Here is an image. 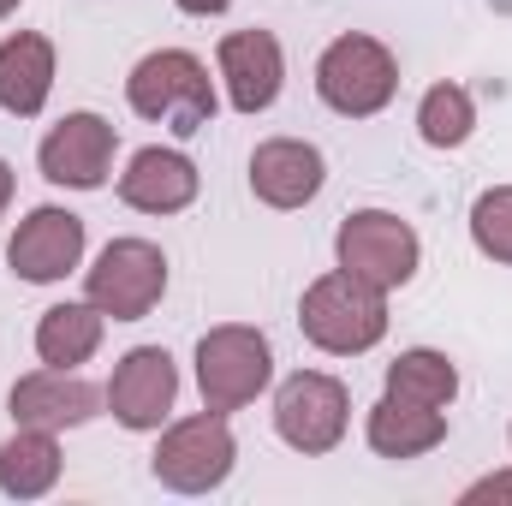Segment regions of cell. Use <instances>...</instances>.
<instances>
[{"label": "cell", "mask_w": 512, "mask_h": 506, "mask_svg": "<svg viewBox=\"0 0 512 506\" xmlns=\"http://www.w3.org/2000/svg\"><path fill=\"white\" fill-rule=\"evenodd\" d=\"M102 399H108V393H96L78 370H54V364H48V370H36V376H24L12 387V423H18V429H48V435H60V429L90 423V417L102 411Z\"/></svg>", "instance_id": "4fadbf2b"}, {"label": "cell", "mask_w": 512, "mask_h": 506, "mask_svg": "<svg viewBox=\"0 0 512 506\" xmlns=\"http://www.w3.org/2000/svg\"><path fill=\"white\" fill-rule=\"evenodd\" d=\"M173 399H179V370L167 358V346H131L126 358L114 364L108 381V411L126 423V429H161L173 417Z\"/></svg>", "instance_id": "8fae6325"}, {"label": "cell", "mask_w": 512, "mask_h": 506, "mask_svg": "<svg viewBox=\"0 0 512 506\" xmlns=\"http://www.w3.org/2000/svg\"><path fill=\"white\" fill-rule=\"evenodd\" d=\"M6 203H12V167L0 161V215H6Z\"/></svg>", "instance_id": "d4e9b609"}, {"label": "cell", "mask_w": 512, "mask_h": 506, "mask_svg": "<svg viewBox=\"0 0 512 506\" xmlns=\"http://www.w3.org/2000/svg\"><path fill=\"white\" fill-rule=\"evenodd\" d=\"M364 435H370V447H376L382 459H423V453H435V447L447 441V411L382 393V399L370 405V429H364Z\"/></svg>", "instance_id": "e0dca14e"}, {"label": "cell", "mask_w": 512, "mask_h": 506, "mask_svg": "<svg viewBox=\"0 0 512 506\" xmlns=\"http://www.w3.org/2000/svg\"><path fill=\"white\" fill-rule=\"evenodd\" d=\"M477 501H512V471H495V477L471 483L465 489V506H477Z\"/></svg>", "instance_id": "603a6c76"}, {"label": "cell", "mask_w": 512, "mask_h": 506, "mask_svg": "<svg viewBox=\"0 0 512 506\" xmlns=\"http://www.w3.org/2000/svg\"><path fill=\"white\" fill-rule=\"evenodd\" d=\"M417 131H423L429 149H459V143L477 131V102H471V90H465V84H435V90H423V102H417Z\"/></svg>", "instance_id": "44dd1931"}, {"label": "cell", "mask_w": 512, "mask_h": 506, "mask_svg": "<svg viewBox=\"0 0 512 506\" xmlns=\"http://www.w3.org/2000/svg\"><path fill=\"white\" fill-rule=\"evenodd\" d=\"M346 423H352V393L346 381L322 376V370H298V376L280 381L274 393V429L292 453L316 459V453H334L346 441Z\"/></svg>", "instance_id": "8992f818"}, {"label": "cell", "mask_w": 512, "mask_h": 506, "mask_svg": "<svg viewBox=\"0 0 512 506\" xmlns=\"http://www.w3.org/2000/svg\"><path fill=\"white\" fill-rule=\"evenodd\" d=\"M334 256H340L346 274H358V280L393 292V286H405V280L417 274L423 245H417V227H411V221H399V215H387V209H358V215L340 221Z\"/></svg>", "instance_id": "52a82bcc"}, {"label": "cell", "mask_w": 512, "mask_h": 506, "mask_svg": "<svg viewBox=\"0 0 512 506\" xmlns=\"http://www.w3.org/2000/svg\"><path fill=\"white\" fill-rule=\"evenodd\" d=\"M268 376H274V352L245 322H221V328H209L197 340V387H203L209 411L251 405L256 393L268 387Z\"/></svg>", "instance_id": "5b68a950"}, {"label": "cell", "mask_w": 512, "mask_h": 506, "mask_svg": "<svg viewBox=\"0 0 512 506\" xmlns=\"http://www.w3.org/2000/svg\"><path fill=\"white\" fill-rule=\"evenodd\" d=\"M126 102L149 126H167L173 137H197L215 120V78L191 48H155L131 66Z\"/></svg>", "instance_id": "7a4b0ae2"}, {"label": "cell", "mask_w": 512, "mask_h": 506, "mask_svg": "<svg viewBox=\"0 0 512 506\" xmlns=\"http://www.w3.org/2000/svg\"><path fill=\"white\" fill-rule=\"evenodd\" d=\"M6 262H12V274L30 280V286L66 280V274L84 262V221H78L72 209H60V203L30 209V215L18 221L12 245H6Z\"/></svg>", "instance_id": "30bf717a"}, {"label": "cell", "mask_w": 512, "mask_h": 506, "mask_svg": "<svg viewBox=\"0 0 512 506\" xmlns=\"http://www.w3.org/2000/svg\"><path fill=\"white\" fill-rule=\"evenodd\" d=\"M114 149H120V131L108 126L102 114H66L60 126L42 137L36 161H42V179L48 185L102 191L108 185V167H114Z\"/></svg>", "instance_id": "9c48e42d"}, {"label": "cell", "mask_w": 512, "mask_h": 506, "mask_svg": "<svg viewBox=\"0 0 512 506\" xmlns=\"http://www.w3.org/2000/svg\"><path fill=\"white\" fill-rule=\"evenodd\" d=\"M197 185L203 179H197V161L191 155L149 143V149L131 155V167L120 173V203L137 209V215H179V209L197 203Z\"/></svg>", "instance_id": "9a60e30c"}, {"label": "cell", "mask_w": 512, "mask_h": 506, "mask_svg": "<svg viewBox=\"0 0 512 506\" xmlns=\"http://www.w3.org/2000/svg\"><path fill=\"white\" fill-rule=\"evenodd\" d=\"M215 66H221L227 102H233L239 114L274 108V96H280V84H286V54H280L274 30H233V36H221Z\"/></svg>", "instance_id": "7c38bea8"}, {"label": "cell", "mask_w": 512, "mask_h": 506, "mask_svg": "<svg viewBox=\"0 0 512 506\" xmlns=\"http://www.w3.org/2000/svg\"><path fill=\"white\" fill-rule=\"evenodd\" d=\"M102 328H108V316H102L90 298H84V304H54V310H42V322H36V358L54 364V370H78V364L96 358Z\"/></svg>", "instance_id": "ac0fdd59"}, {"label": "cell", "mask_w": 512, "mask_h": 506, "mask_svg": "<svg viewBox=\"0 0 512 506\" xmlns=\"http://www.w3.org/2000/svg\"><path fill=\"white\" fill-rule=\"evenodd\" d=\"M54 96V42L36 30H18L0 42V108L12 120H36Z\"/></svg>", "instance_id": "2e32d148"}, {"label": "cell", "mask_w": 512, "mask_h": 506, "mask_svg": "<svg viewBox=\"0 0 512 506\" xmlns=\"http://www.w3.org/2000/svg\"><path fill=\"white\" fill-rule=\"evenodd\" d=\"M167 292V256L149 239H114L84 274V298L114 316V322H143Z\"/></svg>", "instance_id": "ba28073f"}, {"label": "cell", "mask_w": 512, "mask_h": 506, "mask_svg": "<svg viewBox=\"0 0 512 506\" xmlns=\"http://www.w3.org/2000/svg\"><path fill=\"white\" fill-rule=\"evenodd\" d=\"M387 393H393V399H411V405H435V411H447V405L459 399V370H453L447 352H435V346H411V352H399V358L387 364Z\"/></svg>", "instance_id": "ffe728a7"}, {"label": "cell", "mask_w": 512, "mask_h": 506, "mask_svg": "<svg viewBox=\"0 0 512 506\" xmlns=\"http://www.w3.org/2000/svg\"><path fill=\"white\" fill-rule=\"evenodd\" d=\"M322 179H328V161H322L316 143H304V137H268V143H256V155H251L256 203H268V209H304L322 191Z\"/></svg>", "instance_id": "5bb4252c"}, {"label": "cell", "mask_w": 512, "mask_h": 506, "mask_svg": "<svg viewBox=\"0 0 512 506\" xmlns=\"http://www.w3.org/2000/svg\"><path fill=\"white\" fill-rule=\"evenodd\" d=\"M179 12H191V18H215V12H227L233 0H173Z\"/></svg>", "instance_id": "cb8c5ba5"}, {"label": "cell", "mask_w": 512, "mask_h": 506, "mask_svg": "<svg viewBox=\"0 0 512 506\" xmlns=\"http://www.w3.org/2000/svg\"><path fill=\"white\" fill-rule=\"evenodd\" d=\"M233 465H239L233 423H227V411H209V405L197 417L167 423V435L155 441V459H149L155 483L173 495H209L233 477Z\"/></svg>", "instance_id": "3957f363"}, {"label": "cell", "mask_w": 512, "mask_h": 506, "mask_svg": "<svg viewBox=\"0 0 512 506\" xmlns=\"http://www.w3.org/2000/svg\"><path fill=\"white\" fill-rule=\"evenodd\" d=\"M298 328L316 352H334V358H358L370 346H382L387 334V292L346 274V268H328L322 280L304 286L298 298Z\"/></svg>", "instance_id": "6da1fadb"}, {"label": "cell", "mask_w": 512, "mask_h": 506, "mask_svg": "<svg viewBox=\"0 0 512 506\" xmlns=\"http://www.w3.org/2000/svg\"><path fill=\"white\" fill-rule=\"evenodd\" d=\"M393 90H399V60H393L387 42L364 36V30L334 36L322 48V60H316V96L334 114H346V120L382 114L387 102H393Z\"/></svg>", "instance_id": "277c9868"}, {"label": "cell", "mask_w": 512, "mask_h": 506, "mask_svg": "<svg viewBox=\"0 0 512 506\" xmlns=\"http://www.w3.org/2000/svg\"><path fill=\"white\" fill-rule=\"evenodd\" d=\"M471 245L489 262L512 268V185H495V191H483L471 203Z\"/></svg>", "instance_id": "7402d4cb"}, {"label": "cell", "mask_w": 512, "mask_h": 506, "mask_svg": "<svg viewBox=\"0 0 512 506\" xmlns=\"http://www.w3.org/2000/svg\"><path fill=\"white\" fill-rule=\"evenodd\" d=\"M60 483V441L48 429H18L0 447V489L12 501H36Z\"/></svg>", "instance_id": "d6986e66"}, {"label": "cell", "mask_w": 512, "mask_h": 506, "mask_svg": "<svg viewBox=\"0 0 512 506\" xmlns=\"http://www.w3.org/2000/svg\"><path fill=\"white\" fill-rule=\"evenodd\" d=\"M18 6H24V0H0V18H12V12H18Z\"/></svg>", "instance_id": "484cf974"}]
</instances>
